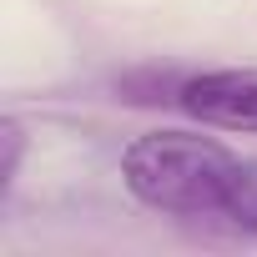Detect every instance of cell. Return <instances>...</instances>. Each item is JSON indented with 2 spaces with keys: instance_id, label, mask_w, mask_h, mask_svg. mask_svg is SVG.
Returning a JSON list of instances; mask_svg holds the SVG:
<instances>
[{
  "instance_id": "2",
  "label": "cell",
  "mask_w": 257,
  "mask_h": 257,
  "mask_svg": "<svg viewBox=\"0 0 257 257\" xmlns=\"http://www.w3.org/2000/svg\"><path fill=\"white\" fill-rule=\"evenodd\" d=\"M182 111L222 132H257V71H207L177 91Z\"/></svg>"
},
{
  "instance_id": "3",
  "label": "cell",
  "mask_w": 257,
  "mask_h": 257,
  "mask_svg": "<svg viewBox=\"0 0 257 257\" xmlns=\"http://www.w3.org/2000/svg\"><path fill=\"white\" fill-rule=\"evenodd\" d=\"M222 217L237 222V227H247V232H257V162H237V177H232Z\"/></svg>"
},
{
  "instance_id": "1",
  "label": "cell",
  "mask_w": 257,
  "mask_h": 257,
  "mask_svg": "<svg viewBox=\"0 0 257 257\" xmlns=\"http://www.w3.org/2000/svg\"><path fill=\"white\" fill-rule=\"evenodd\" d=\"M121 177L147 207L177 217H207L227 207L237 157L192 132H147L126 147Z\"/></svg>"
}]
</instances>
